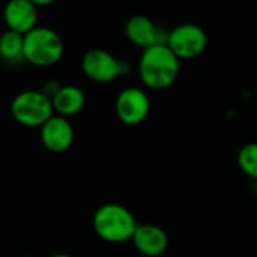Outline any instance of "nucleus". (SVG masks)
Returning <instances> with one entry per match:
<instances>
[{
    "label": "nucleus",
    "mask_w": 257,
    "mask_h": 257,
    "mask_svg": "<svg viewBox=\"0 0 257 257\" xmlns=\"http://www.w3.org/2000/svg\"><path fill=\"white\" fill-rule=\"evenodd\" d=\"M93 230L95 233L111 244H120L131 241L137 221L130 209L119 203H105L93 214Z\"/></svg>",
    "instance_id": "2"
},
{
    "label": "nucleus",
    "mask_w": 257,
    "mask_h": 257,
    "mask_svg": "<svg viewBox=\"0 0 257 257\" xmlns=\"http://www.w3.org/2000/svg\"><path fill=\"white\" fill-rule=\"evenodd\" d=\"M238 166L241 172L257 181V143H247L238 152Z\"/></svg>",
    "instance_id": "14"
},
{
    "label": "nucleus",
    "mask_w": 257,
    "mask_h": 257,
    "mask_svg": "<svg viewBox=\"0 0 257 257\" xmlns=\"http://www.w3.org/2000/svg\"><path fill=\"white\" fill-rule=\"evenodd\" d=\"M53 110L63 117L78 114L86 104L84 92L77 86H60L51 98Z\"/></svg>",
    "instance_id": "12"
},
{
    "label": "nucleus",
    "mask_w": 257,
    "mask_h": 257,
    "mask_svg": "<svg viewBox=\"0 0 257 257\" xmlns=\"http://www.w3.org/2000/svg\"><path fill=\"white\" fill-rule=\"evenodd\" d=\"M74 128L68 117L53 114L41 126V142L44 148L54 154H62L68 151L74 143Z\"/></svg>",
    "instance_id": "8"
},
{
    "label": "nucleus",
    "mask_w": 257,
    "mask_h": 257,
    "mask_svg": "<svg viewBox=\"0 0 257 257\" xmlns=\"http://www.w3.org/2000/svg\"><path fill=\"white\" fill-rule=\"evenodd\" d=\"M131 241L136 250L146 257L163 256L169 248L166 230L155 224H139Z\"/></svg>",
    "instance_id": "11"
},
{
    "label": "nucleus",
    "mask_w": 257,
    "mask_h": 257,
    "mask_svg": "<svg viewBox=\"0 0 257 257\" xmlns=\"http://www.w3.org/2000/svg\"><path fill=\"white\" fill-rule=\"evenodd\" d=\"M11 113L18 123L41 128L54 114V110L51 99L41 90H24L12 99Z\"/></svg>",
    "instance_id": "4"
},
{
    "label": "nucleus",
    "mask_w": 257,
    "mask_h": 257,
    "mask_svg": "<svg viewBox=\"0 0 257 257\" xmlns=\"http://www.w3.org/2000/svg\"><path fill=\"white\" fill-rule=\"evenodd\" d=\"M114 111L120 122L130 126L140 125L151 111V101L145 90L139 87L123 89L114 102Z\"/></svg>",
    "instance_id": "7"
},
{
    "label": "nucleus",
    "mask_w": 257,
    "mask_h": 257,
    "mask_svg": "<svg viewBox=\"0 0 257 257\" xmlns=\"http://www.w3.org/2000/svg\"><path fill=\"white\" fill-rule=\"evenodd\" d=\"M166 44L179 60H193L205 53L208 35L194 23H182L167 33Z\"/></svg>",
    "instance_id": "5"
},
{
    "label": "nucleus",
    "mask_w": 257,
    "mask_h": 257,
    "mask_svg": "<svg viewBox=\"0 0 257 257\" xmlns=\"http://www.w3.org/2000/svg\"><path fill=\"white\" fill-rule=\"evenodd\" d=\"M36 8L38 6H47V5H51L53 2H56V0H30Z\"/></svg>",
    "instance_id": "15"
},
{
    "label": "nucleus",
    "mask_w": 257,
    "mask_h": 257,
    "mask_svg": "<svg viewBox=\"0 0 257 257\" xmlns=\"http://www.w3.org/2000/svg\"><path fill=\"white\" fill-rule=\"evenodd\" d=\"M3 18L8 30L26 35L36 27L38 8L30 0H9L3 9Z\"/></svg>",
    "instance_id": "10"
},
{
    "label": "nucleus",
    "mask_w": 257,
    "mask_h": 257,
    "mask_svg": "<svg viewBox=\"0 0 257 257\" xmlns=\"http://www.w3.org/2000/svg\"><path fill=\"white\" fill-rule=\"evenodd\" d=\"M50 257H72V256H69V254H53V256H50Z\"/></svg>",
    "instance_id": "16"
},
{
    "label": "nucleus",
    "mask_w": 257,
    "mask_h": 257,
    "mask_svg": "<svg viewBox=\"0 0 257 257\" xmlns=\"http://www.w3.org/2000/svg\"><path fill=\"white\" fill-rule=\"evenodd\" d=\"M179 71L181 60L166 42L143 50L139 62V75L148 89L164 90L170 87L178 80Z\"/></svg>",
    "instance_id": "1"
},
{
    "label": "nucleus",
    "mask_w": 257,
    "mask_h": 257,
    "mask_svg": "<svg viewBox=\"0 0 257 257\" xmlns=\"http://www.w3.org/2000/svg\"><path fill=\"white\" fill-rule=\"evenodd\" d=\"M125 35L134 45L146 50L152 45L163 44L167 39V33H164L149 17L146 15H134L125 24Z\"/></svg>",
    "instance_id": "9"
},
{
    "label": "nucleus",
    "mask_w": 257,
    "mask_h": 257,
    "mask_svg": "<svg viewBox=\"0 0 257 257\" xmlns=\"http://www.w3.org/2000/svg\"><path fill=\"white\" fill-rule=\"evenodd\" d=\"M63 41L48 27H35L24 35V60L35 66L56 65L63 56Z\"/></svg>",
    "instance_id": "3"
},
{
    "label": "nucleus",
    "mask_w": 257,
    "mask_h": 257,
    "mask_svg": "<svg viewBox=\"0 0 257 257\" xmlns=\"http://www.w3.org/2000/svg\"><path fill=\"white\" fill-rule=\"evenodd\" d=\"M83 74L95 83H111L125 74V65L102 48H92L81 57Z\"/></svg>",
    "instance_id": "6"
},
{
    "label": "nucleus",
    "mask_w": 257,
    "mask_h": 257,
    "mask_svg": "<svg viewBox=\"0 0 257 257\" xmlns=\"http://www.w3.org/2000/svg\"><path fill=\"white\" fill-rule=\"evenodd\" d=\"M29 257H32V256H29Z\"/></svg>",
    "instance_id": "17"
},
{
    "label": "nucleus",
    "mask_w": 257,
    "mask_h": 257,
    "mask_svg": "<svg viewBox=\"0 0 257 257\" xmlns=\"http://www.w3.org/2000/svg\"><path fill=\"white\" fill-rule=\"evenodd\" d=\"M0 59L9 65L24 60V35L6 30L0 35Z\"/></svg>",
    "instance_id": "13"
}]
</instances>
